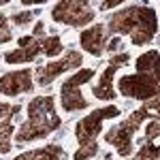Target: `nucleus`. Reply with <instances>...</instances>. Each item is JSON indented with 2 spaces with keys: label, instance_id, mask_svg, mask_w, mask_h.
<instances>
[{
  "label": "nucleus",
  "instance_id": "obj_1",
  "mask_svg": "<svg viewBox=\"0 0 160 160\" xmlns=\"http://www.w3.org/2000/svg\"><path fill=\"white\" fill-rule=\"evenodd\" d=\"M111 34H128L135 45H145L158 32V15L152 7L130 4L122 11L113 13L107 26Z\"/></svg>",
  "mask_w": 160,
  "mask_h": 160
},
{
  "label": "nucleus",
  "instance_id": "obj_2",
  "mask_svg": "<svg viewBox=\"0 0 160 160\" xmlns=\"http://www.w3.org/2000/svg\"><path fill=\"white\" fill-rule=\"evenodd\" d=\"M60 118L53 109V96H37L28 102V120L22 124V128L17 130V145L28 143V141H37L45 139L53 130L60 128Z\"/></svg>",
  "mask_w": 160,
  "mask_h": 160
},
{
  "label": "nucleus",
  "instance_id": "obj_3",
  "mask_svg": "<svg viewBox=\"0 0 160 160\" xmlns=\"http://www.w3.org/2000/svg\"><path fill=\"white\" fill-rule=\"evenodd\" d=\"M60 51H62L60 37H58V34L47 37V34H45V24H43V22H37L32 34L19 38V47H17V49L4 53V62H7V64L30 62V60H34L38 53H43V56H47V58H53V56H58Z\"/></svg>",
  "mask_w": 160,
  "mask_h": 160
},
{
  "label": "nucleus",
  "instance_id": "obj_4",
  "mask_svg": "<svg viewBox=\"0 0 160 160\" xmlns=\"http://www.w3.org/2000/svg\"><path fill=\"white\" fill-rule=\"evenodd\" d=\"M120 107L111 105V107H102V109H94L92 113H88L86 118H81L77 126H75V135L79 141V149L75 152L73 160H90L92 156L98 154V143L96 137L102 130V122L109 118H118L120 115Z\"/></svg>",
  "mask_w": 160,
  "mask_h": 160
},
{
  "label": "nucleus",
  "instance_id": "obj_5",
  "mask_svg": "<svg viewBox=\"0 0 160 160\" xmlns=\"http://www.w3.org/2000/svg\"><path fill=\"white\" fill-rule=\"evenodd\" d=\"M152 109H158V96L152 98V102L143 105L141 109L132 111L124 122H120L118 126H113L111 130H107V132H105V143H111L113 148L118 149L120 156L128 158V156L132 154V137H135V132L141 128V122L148 120V118H156V115L152 113Z\"/></svg>",
  "mask_w": 160,
  "mask_h": 160
},
{
  "label": "nucleus",
  "instance_id": "obj_6",
  "mask_svg": "<svg viewBox=\"0 0 160 160\" xmlns=\"http://www.w3.org/2000/svg\"><path fill=\"white\" fill-rule=\"evenodd\" d=\"M120 94L126 98L137 100H152L158 96L160 77L156 73H139V75H124L120 77Z\"/></svg>",
  "mask_w": 160,
  "mask_h": 160
},
{
  "label": "nucleus",
  "instance_id": "obj_7",
  "mask_svg": "<svg viewBox=\"0 0 160 160\" xmlns=\"http://www.w3.org/2000/svg\"><path fill=\"white\" fill-rule=\"evenodd\" d=\"M51 19L58 24H68L73 28H79L94 19V11L86 0H62L51 9Z\"/></svg>",
  "mask_w": 160,
  "mask_h": 160
},
{
  "label": "nucleus",
  "instance_id": "obj_8",
  "mask_svg": "<svg viewBox=\"0 0 160 160\" xmlns=\"http://www.w3.org/2000/svg\"><path fill=\"white\" fill-rule=\"evenodd\" d=\"M94 77V68H81L77 75H71L68 79H64V83L60 88V100H62V109L66 111H81V109H90L88 100L81 96L79 88L81 83H88Z\"/></svg>",
  "mask_w": 160,
  "mask_h": 160
},
{
  "label": "nucleus",
  "instance_id": "obj_9",
  "mask_svg": "<svg viewBox=\"0 0 160 160\" xmlns=\"http://www.w3.org/2000/svg\"><path fill=\"white\" fill-rule=\"evenodd\" d=\"M128 58H130L128 53H120V56L115 53V56L109 58V66L105 68V73L100 75L98 86L92 88V94L98 100H113L118 96V92L113 90V77L120 71V66H126V64H128Z\"/></svg>",
  "mask_w": 160,
  "mask_h": 160
},
{
  "label": "nucleus",
  "instance_id": "obj_10",
  "mask_svg": "<svg viewBox=\"0 0 160 160\" xmlns=\"http://www.w3.org/2000/svg\"><path fill=\"white\" fill-rule=\"evenodd\" d=\"M83 62V58H81V53L79 51H68L62 60H56V62H49V64H45V66H38L37 68V83L38 86H49L51 81L58 77L60 73H64V71H71V68H77L79 64Z\"/></svg>",
  "mask_w": 160,
  "mask_h": 160
},
{
  "label": "nucleus",
  "instance_id": "obj_11",
  "mask_svg": "<svg viewBox=\"0 0 160 160\" xmlns=\"http://www.w3.org/2000/svg\"><path fill=\"white\" fill-rule=\"evenodd\" d=\"M32 71L24 68V71H15V73H7L0 77V92L7 96H17L24 92H32Z\"/></svg>",
  "mask_w": 160,
  "mask_h": 160
},
{
  "label": "nucleus",
  "instance_id": "obj_12",
  "mask_svg": "<svg viewBox=\"0 0 160 160\" xmlns=\"http://www.w3.org/2000/svg\"><path fill=\"white\" fill-rule=\"evenodd\" d=\"M79 43L81 47L92 53V56H102V51L107 49V28L102 24H96L92 28H86L81 34H79Z\"/></svg>",
  "mask_w": 160,
  "mask_h": 160
},
{
  "label": "nucleus",
  "instance_id": "obj_13",
  "mask_svg": "<svg viewBox=\"0 0 160 160\" xmlns=\"http://www.w3.org/2000/svg\"><path fill=\"white\" fill-rule=\"evenodd\" d=\"M66 158V152L62 149V145L58 143H49L45 148L32 149V152H26V154H19L15 160H64Z\"/></svg>",
  "mask_w": 160,
  "mask_h": 160
},
{
  "label": "nucleus",
  "instance_id": "obj_14",
  "mask_svg": "<svg viewBox=\"0 0 160 160\" xmlns=\"http://www.w3.org/2000/svg\"><path fill=\"white\" fill-rule=\"evenodd\" d=\"M137 71L139 73H156L158 75V49H149L137 58Z\"/></svg>",
  "mask_w": 160,
  "mask_h": 160
},
{
  "label": "nucleus",
  "instance_id": "obj_15",
  "mask_svg": "<svg viewBox=\"0 0 160 160\" xmlns=\"http://www.w3.org/2000/svg\"><path fill=\"white\" fill-rule=\"evenodd\" d=\"M15 132V126L11 122L0 124V154H9L11 152V137Z\"/></svg>",
  "mask_w": 160,
  "mask_h": 160
},
{
  "label": "nucleus",
  "instance_id": "obj_16",
  "mask_svg": "<svg viewBox=\"0 0 160 160\" xmlns=\"http://www.w3.org/2000/svg\"><path fill=\"white\" fill-rule=\"evenodd\" d=\"M132 160H158V148L152 141H145L143 148L137 152V156Z\"/></svg>",
  "mask_w": 160,
  "mask_h": 160
},
{
  "label": "nucleus",
  "instance_id": "obj_17",
  "mask_svg": "<svg viewBox=\"0 0 160 160\" xmlns=\"http://www.w3.org/2000/svg\"><path fill=\"white\" fill-rule=\"evenodd\" d=\"M22 107L19 105H9V102H0V120H9L13 115H19Z\"/></svg>",
  "mask_w": 160,
  "mask_h": 160
},
{
  "label": "nucleus",
  "instance_id": "obj_18",
  "mask_svg": "<svg viewBox=\"0 0 160 160\" xmlns=\"http://www.w3.org/2000/svg\"><path fill=\"white\" fill-rule=\"evenodd\" d=\"M38 15V9L37 11H24V13H15L13 15V22L17 26H26V24H30V22H34V17Z\"/></svg>",
  "mask_w": 160,
  "mask_h": 160
},
{
  "label": "nucleus",
  "instance_id": "obj_19",
  "mask_svg": "<svg viewBox=\"0 0 160 160\" xmlns=\"http://www.w3.org/2000/svg\"><path fill=\"white\" fill-rule=\"evenodd\" d=\"M9 41H13V32H11V28H9V24H7L4 13H0V45L9 43Z\"/></svg>",
  "mask_w": 160,
  "mask_h": 160
},
{
  "label": "nucleus",
  "instance_id": "obj_20",
  "mask_svg": "<svg viewBox=\"0 0 160 160\" xmlns=\"http://www.w3.org/2000/svg\"><path fill=\"white\" fill-rule=\"evenodd\" d=\"M158 132H160V122H158V115H156V118H152V122H149V126H148V139H145V141L156 139Z\"/></svg>",
  "mask_w": 160,
  "mask_h": 160
},
{
  "label": "nucleus",
  "instance_id": "obj_21",
  "mask_svg": "<svg viewBox=\"0 0 160 160\" xmlns=\"http://www.w3.org/2000/svg\"><path fill=\"white\" fill-rule=\"evenodd\" d=\"M122 0H111V2H100V9H111V7H120Z\"/></svg>",
  "mask_w": 160,
  "mask_h": 160
},
{
  "label": "nucleus",
  "instance_id": "obj_22",
  "mask_svg": "<svg viewBox=\"0 0 160 160\" xmlns=\"http://www.w3.org/2000/svg\"><path fill=\"white\" fill-rule=\"evenodd\" d=\"M105 160H111V158H109V156H107V158H105Z\"/></svg>",
  "mask_w": 160,
  "mask_h": 160
}]
</instances>
